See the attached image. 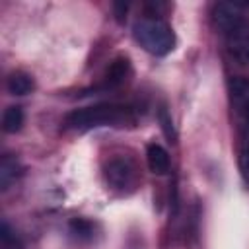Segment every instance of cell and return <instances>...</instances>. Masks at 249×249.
<instances>
[{"instance_id": "cell-1", "label": "cell", "mask_w": 249, "mask_h": 249, "mask_svg": "<svg viewBox=\"0 0 249 249\" xmlns=\"http://www.w3.org/2000/svg\"><path fill=\"white\" fill-rule=\"evenodd\" d=\"M243 4L220 2L214 6L212 19L224 35L226 49L241 66H249V21L243 14Z\"/></svg>"}, {"instance_id": "cell-2", "label": "cell", "mask_w": 249, "mask_h": 249, "mask_svg": "<svg viewBox=\"0 0 249 249\" xmlns=\"http://www.w3.org/2000/svg\"><path fill=\"white\" fill-rule=\"evenodd\" d=\"M134 123H136V115H134L132 105L97 103L91 107L70 111L62 121V128L82 132V130H89L95 126H124V124H134Z\"/></svg>"}, {"instance_id": "cell-3", "label": "cell", "mask_w": 249, "mask_h": 249, "mask_svg": "<svg viewBox=\"0 0 249 249\" xmlns=\"http://www.w3.org/2000/svg\"><path fill=\"white\" fill-rule=\"evenodd\" d=\"M134 39L144 47L148 53L156 56H163L173 51L175 47V33L173 29L160 18H142L134 23Z\"/></svg>"}, {"instance_id": "cell-4", "label": "cell", "mask_w": 249, "mask_h": 249, "mask_svg": "<svg viewBox=\"0 0 249 249\" xmlns=\"http://www.w3.org/2000/svg\"><path fill=\"white\" fill-rule=\"evenodd\" d=\"M105 175H107V181L115 189L124 191L126 187L134 185V181H136V167H134V163L128 158H115V160H111L107 163Z\"/></svg>"}, {"instance_id": "cell-5", "label": "cell", "mask_w": 249, "mask_h": 249, "mask_svg": "<svg viewBox=\"0 0 249 249\" xmlns=\"http://www.w3.org/2000/svg\"><path fill=\"white\" fill-rule=\"evenodd\" d=\"M130 76V60L126 56H117L107 72H105V80H103V89H115L121 84H124V80Z\"/></svg>"}, {"instance_id": "cell-6", "label": "cell", "mask_w": 249, "mask_h": 249, "mask_svg": "<svg viewBox=\"0 0 249 249\" xmlns=\"http://www.w3.org/2000/svg\"><path fill=\"white\" fill-rule=\"evenodd\" d=\"M146 161H148V167L152 173L156 175H163L169 171V154L163 146L152 142L148 144L146 148Z\"/></svg>"}, {"instance_id": "cell-7", "label": "cell", "mask_w": 249, "mask_h": 249, "mask_svg": "<svg viewBox=\"0 0 249 249\" xmlns=\"http://www.w3.org/2000/svg\"><path fill=\"white\" fill-rule=\"evenodd\" d=\"M230 91H231V101L237 107V111L247 119L249 123V80L243 78H235L230 84Z\"/></svg>"}, {"instance_id": "cell-8", "label": "cell", "mask_w": 249, "mask_h": 249, "mask_svg": "<svg viewBox=\"0 0 249 249\" xmlns=\"http://www.w3.org/2000/svg\"><path fill=\"white\" fill-rule=\"evenodd\" d=\"M6 88L12 95H27L33 91L35 84H33V78L25 72H12L8 76V82H6Z\"/></svg>"}, {"instance_id": "cell-9", "label": "cell", "mask_w": 249, "mask_h": 249, "mask_svg": "<svg viewBox=\"0 0 249 249\" xmlns=\"http://www.w3.org/2000/svg\"><path fill=\"white\" fill-rule=\"evenodd\" d=\"M23 124V109L19 105H10L2 115V128L8 134H14Z\"/></svg>"}, {"instance_id": "cell-10", "label": "cell", "mask_w": 249, "mask_h": 249, "mask_svg": "<svg viewBox=\"0 0 249 249\" xmlns=\"http://www.w3.org/2000/svg\"><path fill=\"white\" fill-rule=\"evenodd\" d=\"M18 160L14 158V156H10V154H6L4 158H2V161H0V187H2V191H6L14 181H16V177H18Z\"/></svg>"}, {"instance_id": "cell-11", "label": "cell", "mask_w": 249, "mask_h": 249, "mask_svg": "<svg viewBox=\"0 0 249 249\" xmlns=\"http://www.w3.org/2000/svg\"><path fill=\"white\" fill-rule=\"evenodd\" d=\"M70 233L82 241H88L93 237V224L84 218H74L70 222Z\"/></svg>"}, {"instance_id": "cell-12", "label": "cell", "mask_w": 249, "mask_h": 249, "mask_svg": "<svg viewBox=\"0 0 249 249\" xmlns=\"http://www.w3.org/2000/svg\"><path fill=\"white\" fill-rule=\"evenodd\" d=\"M158 119H160V124H161V130H163V134L171 140V142H175V128H173V121H171V115H169V111H167V107L165 105H161L160 109H158Z\"/></svg>"}, {"instance_id": "cell-13", "label": "cell", "mask_w": 249, "mask_h": 249, "mask_svg": "<svg viewBox=\"0 0 249 249\" xmlns=\"http://www.w3.org/2000/svg\"><path fill=\"white\" fill-rule=\"evenodd\" d=\"M0 249H21L16 233L10 230V226L6 222H2V226H0Z\"/></svg>"}, {"instance_id": "cell-14", "label": "cell", "mask_w": 249, "mask_h": 249, "mask_svg": "<svg viewBox=\"0 0 249 249\" xmlns=\"http://www.w3.org/2000/svg\"><path fill=\"white\" fill-rule=\"evenodd\" d=\"M239 167H241V173H243V177H245V181L249 183V146L241 152V156H239Z\"/></svg>"}, {"instance_id": "cell-15", "label": "cell", "mask_w": 249, "mask_h": 249, "mask_svg": "<svg viewBox=\"0 0 249 249\" xmlns=\"http://www.w3.org/2000/svg\"><path fill=\"white\" fill-rule=\"evenodd\" d=\"M126 8H128V4H124V2H117V4H113V10H115V16H117L119 21L124 19L123 16L126 14Z\"/></svg>"}]
</instances>
